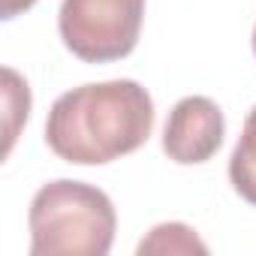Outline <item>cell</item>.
Wrapping results in <instances>:
<instances>
[{"mask_svg":"<svg viewBox=\"0 0 256 256\" xmlns=\"http://www.w3.org/2000/svg\"><path fill=\"white\" fill-rule=\"evenodd\" d=\"M151 130V94L133 78H114L60 94L46 118V145L72 166H106L139 151Z\"/></svg>","mask_w":256,"mask_h":256,"instance_id":"6da1fadb","label":"cell"},{"mask_svg":"<svg viewBox=\"0 0 256 256\" xmlns=\"http://www.w3.org/2000/svg\"><path fill=\"white\" fill-rule=\"evenodd\" d=\"M28 226L30 256H106L114 241L118 214L100 187L58 178L36 190Z\"/></svg>","mask_w":256,"mask_h":256,"instance_id":"7a4b0ae2","label":"cell"},{"mask_svg":"<svg viewBox=\"0 0 256 256\" xmlns=\"http://www.w3.org/2000/svg\"><path fill=\"white\" fill-rule=\"evenodd\" d=\"M145 0H64L58 30L78 60L112 64L126 58L142 34Z\"/></svg>","mask_w":256,"mask_h":256,"instance_id":"3957f363","label":"cell"},{"mask_svg":"<svg viewBox=\"0 0 256 256\" xmlns=\"http://www.w3.org/2000/svg\"><path fill=\"white\" fill-rule=\"evenodd\" d=\"M223 136L226 120L220 106L208 96H184L172 106L163 126V151L178 166H199L220 151Z\"/></svg>","mask_w":256,"mask_h":256,"instance_id":"277c9868","label":"cell"},{"mask_svg":"<svg viewBox=\"0 0 256 256\" xmlns=\"http://www.w3.org/2000/svg\"><path fill=\"white\" fill-rule=\"evenodd\" d=\"M229 181L244 202L256 205V106L247 112L241 136L229 157Z\"/></svg>","mask_w":256,"mask_h":256,"instance_id":"5b68a950","label":"cell"},{"mask_svg":"<svg viewBox=\"0 0 256 256\" xmlns=\"http://www.w3.org/2000/svg\"><path fill=\"white\" fill-rule=\"evenodd\" d=\"M4 108H6L4 112V136H6L4 157H10L22 124H28L30 118V88L12 66H4Z\"/></svg>","mask_w":256,"mask_h":256,"instance_id":"8992f818","label":"cell"},{"mask_svg":"<svg viewBox=\"0 0 256 256\" xmlns=\"http://www.w3.org/2000/svg\"><path fill=\"white\" fill-rule=\"evenodd\" d=\"M145 253H208V244L187 223H160L139 241V256Z\"/></svg>","mask_w":256,"mask_h":256,"instance_id":"52a82bcc","label":"cell"},{"mask_svg":"<svg viewBox=\"0 0 256 256\" xmlns=\"http://www.w3.org/2000/svg\"><path fill=\"white\" fill-rule=\"evenodd\" d=\"M34 4H36V0H0V18H4V22H12L16 16L28 12Z\"/></svg>","mask_w":256,"mask_h":256,"instance_id":"ba28073f","label":"cell"},{"mask_svg":"<svg viewBox=\"0 0 256 256\" xmlns=\"http://www.w3.org/2000/svg\"><path fill=\"white\" fill-rule=\"evenodd\" d=\"M253 54H256V28H253Z\"/></svg>","mask_w":256,"mask_h":256,"instance_id":"9c48e42d","label":"cell"}]
</instances>
